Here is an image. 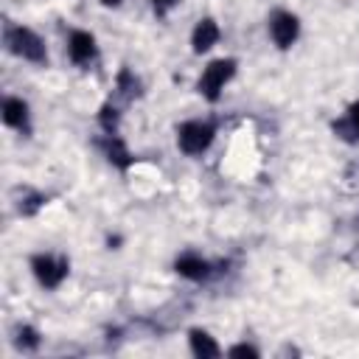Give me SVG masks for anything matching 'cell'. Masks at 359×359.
<instances>
[{"instance_id": "11", "label": "cell", "mask_w": 359, "mask_h": 359, "mask_svg": "<svg viewBox=\"0 0 359 359\" xmlns=\"http://www.w3.org/2000/svg\"><path fill=\"white\" fill-rule=\"evenodd\" d=\"M334 132H337L339 137L351 140V143L359 140V101H353V104L348 107V115H345L339 123H334Z\"/></svg>"}, {"instance_id": "15", "label": "cell", "mask_w": 359, "mask_h": 359, "mask_svg": "<svg viewBox=\"0 0 359 359\" xmlns=\"http://www.w3.org/2000/svg\"><path fill=\"white\" fill-rule=\"evenodd\" d=\"M98 121H101L104 132H115V126H118V109H115L112 104H104V107H101Z\"/></svg>"}, {"instance_id": "5", "label": "cell", "mask_w": 359, "mask_h": 359, "mask_svg": "<svg viewBox=\"0 0 359 359\" xmlns=\"http://www.w3.org/2000/svg\"><path fill=\"white\" fill-rule=\"evenodd\" d=\"M269 36H272V42L280 50L292 48L297 42V36H300V20H297V14H292V11H275L269 17Z\"/></svg>"}, {"instance_id": "17", "label": "cell", "mask_w": 359, "mask_h": 359, "mask_svg": "<svg viewBox=\"0 0 359 359\" xmlns=\"http://www.w3.org/2000/svg\"><path fill=\"white\" fill-rule=\"evenodd\" d=\"M177 3H180V0H151V8H154L160 17H163V14H168V11H171Z\"/></svg>"}, {"instance_id": "1", "label": "cell", "mask_w": 359, "mask_h": 359, "mask_svg": "<svg viewBox=\"0 0 359 359\" xmlns=\"http://www.w3.org/2000/svg\"><path fill=\"white\" fill-rule=\"evenodd\" d=\"M6 48H8L14 56H20V59H25V62H31V65H45V62H48L45 42H42V36H39L36 31H31V28H22V25L8 28V31H6Z\"/></svg>"}, {"instance_id": "18", "label": "cell", "mask_w": 359, "mask_h": 359, "mask_svg": "<svg viewBox=\"0 0 359 359\" xmlns=\"http://www.w3.org/2000/svg\"><path fill=\"white\" fill-rule=\"evenodd\" d=\"M101 6H109V8H115V6H121V0H101Z\"/></svg>"}, {"instance_id": "7", "label": "cell", "mask_w": 359, "mask_h": 359, "mask_svg": "<svg viewBox=\"0 0 359 359\" xmlns=\"http://www.w3.org/2000/svg\"><path fill=\"white\" fill-rule=\"evenodd\" d=\"M219 22L213 20V17H202L196 25H194V31H191V48H194V53H205V50H210L216 42H219Z\"/></svg>"}, {"instance_id": "6", "label": "cell", "mask_w": 359, "mask_h": 359, "mask_svg": "<svg viewBox=\"0 0 359 359\" xmlns=\"http://www.w3.org/2000/svg\"><path fill=\"white\" fill-rule=\"evenodd\" d=\"M67 56H70L73 65H90L98 56L95 36L90 31H73L67 36Z\"/></svg>"}, {"instance_id": "13", "label": "cell", "mask_w": 359, "mask_h": 359, "mask_svg": "<svg viewBox=\"0 0 359 359\" xmlns=\"http://www.w3.org/2000/svg\"><path fill=\"white\" fill-rule=\"evenodd\" d=\"M118 90H121L126 98H132V95H137V93H140V81L132 76V70H126V67H123V70L118 73Z\"/></svg>"}, {"instance_id": "9", "label": "cell", "mask_w": 359, "mask_h": 359, "mask_svg": "<svg viewBox=\"0 0 359 359\" xmlns=\"http://www.w3.org/2000/svg\"><path fill=\"white\" fill-rule=\"evenodd\" d=\"M174 269L182 278H188V280H205V278H210V264L202 255H196V252H182L174 261Z\"/></svg>"}, {"instance_id": "12", "label": "cell", "mask_w": 359, "mask_h": 359, "mask_svg": "<svg viewBox=\"0 0 359 359\" xmlns=\"http://www.w3.org/2000/svg\"><path fill=\"white\" fill-rule=\"evenodd\" d=\"M104 151H107V160H109V163H115L118 168H126V165L132 163V157H129V151H126L123 140H121L115 132H107V140H104Z\"/></svg>"}, {"instance_id": "14", "label": "cell", "mask_w": 359, "mask_h": 359, "mask_svg": "<svg viewBox=\"0 0 359 359\" xmlns=\"http://www.w3.org/2000/svg\"><path fill=\"white\" fill-rule=\"evenodd\" d=\"M17 345H20L22 351H34V348L39 345V334H36L31 325H22L20 334H17Z\"/></svg>"}, {"instance_id": "16", "label": "cell", "mask_w": 359, "mask_h": 359, "mask_svg": "<svg viewBox=\"0 0 359 359\" xmlns=\"http://www.w3.org/2000/svg\"><path fill=\"white\" fill-rule=\"evenodd\" d=\"M227 353H230V356H258V348H255V345L241 342V345H233Z\"/></svg>"}, {"instance_id": "4", "label": "cell", "mask_w": 359, "mask_h": 359, "mask_svg": "<svg viewBox=\"0 0 359 359\" xmlns=\"http://www.w3.org/2000/svg\"><path fill=\"white\" fill-rule=\"evenodd\" d=\"M213 135H216L213 123H208V121H185V123L177 129V146H180L185 154L196 157V154L208 151V146L213 143Z\"/></svg>"}, {"instance_id": "8", "label": "cell", "mask_w": 359, "mask_h": 359, "mask_svg": "<svg viewBox=\"0 0 359 359\" xmlns=\"http://www.w3.org/2000/svg\"><path fill=\"white\" fill-rule=\"evenodd\" d=\"M3 123L11 126V129H20V132H28L31 126V112H28V104L17 95H8L3 101Z\"/></svg>"}, {"instance_id": "2", "label": "cell", "mask_w": 359, "mask_h": 359, "mask_svg": "<svg viewBox=\"0 0 359 359\" xmlns=\"http://www.w3.org/2000/svg\"><path fill=\"white\" fill-rule=\"evenodd\" d=\"M236 67H238V62L230 59V56L213 59V62L202 70V76H199V81H196L199 95L208 98V101H219V95H222V90L227 87V81L236 76Z\"/></svg>"}, {"instance_id": "10", "label": "cell", "mask_w": 359, "mask_h": 359, "mask_svg": "<svg viewBox=\"0 0 359 359\" xmlns=\"http://www.w3.org/2000/svg\"><path fill=\"white\" fill-rule=\"evenodd\" d=\"M188 342H191V353L199 356V359H210V356H219L222 353V348L216 345V339L208 331H202V328H191L188 331Z\"/></svg>"}, {"instance_id": "3", "label": "cell", "mask_w": 359, "mask_h": 359, "mask_svg": "<svg viewBox=\"0 0 359 359\" xmlns=\"http://www.w3.org/2000/svg\"><path fill=\"white\" fill-rule=\"evenodd\" d=\"M31 272L39 280V286L45 289H56L62 286V280L70 272V261L65 255H50V252H39L31 258Z\"/></svg>"}]
</instances>
